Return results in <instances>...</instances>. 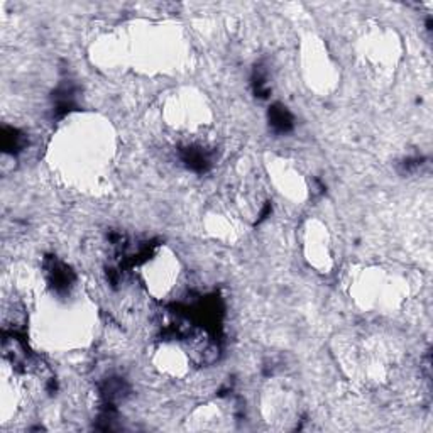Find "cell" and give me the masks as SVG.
Wrapping results in <instances>:
<instances>
[{
	"label": "cell",
	"instance_id": "obj_2",
	"mask_svg": "<svg viewBox=\"0 0 433 433\" xmlns=\"http://www.w3.org/2000/svg\"><path fill=\"white\" fill-rule=\"evenodd\" d=\"M181 159L188 168L196 171V173H203L212 166V154L209 149H203L200 145H190V148L181 151Z\"/></svg>",
	"mask_w": 433,
	"mask_h": 433
},
{
	"label": "cell",
	"instance_id": "obj_3",
	"mask_svg": "<svg viewBox=\"0 0 433 433\" xmlns=\"http://www.w3.org/2000/svg\"><path fill=\"white\" fill-rule=\"evenodd\" d=\"M129 393V386L121 377H110L102 384V398L105 399V405L108 408H114L115 403L122 401Z\"/></svg>",
	"mask_w": 433,
	"mask_h": 433
},
{
	"label": "cell",
	"instance_id": "obj_1",
	"mask_svg": "<svg viewBox=\"0 0 433 433\" xmlns=\"http://www.w3.org/2000/svg\"><path fill=\"white\" fill-rule=\"evenodd\" d=\"M48 278L58 293H67L75 281V274H73L71 269L56 259H49Z\"/></svg>",
	"mask_w": 433,
	"mask_h": 433
},
{
	"label": "cell",
	"instance_id": "obj_5",
	"mask_svg": "<svg viewBox=\"0 0 433 433\" xmlns=\"http://www.w3.org/2000/svg\"><path fill=\"white\" fill-rule=\"evenodd\" d=\"M2 148L9 154H17L25 148V136L14 127H3L2 129Z\"/></svg>",
	"mask_w": 433,
	"mask_h": 433
},
{
	"label": "cell",
	"instance_id": "obj_4",
	"mask_svg": "<svg viewBox=\"0 0 433 433\" xmlns=\"http://www.w3.org/2000/svg\"><path fill=\"white\" fill-rule=\"evenodd\" d=\"M269 126L272 127V130L278 134H286L293 129V117L288 112V108L283 107V105L276 104L269 108Z\"/></svg>",
	"mask_w": 433,
	"mask_h": 433
}]
</instances>
